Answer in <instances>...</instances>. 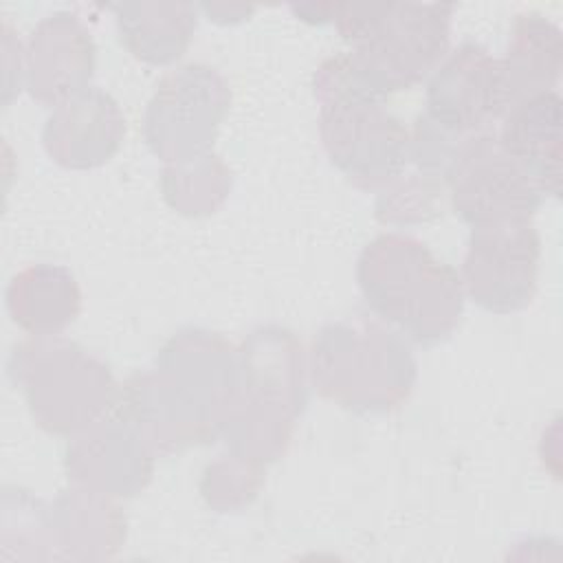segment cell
Segmentation results:
<instances>
[{
    "label": "cell",
    "mask_w": 563,
    "mask_h": 563,
    "mask_svg": "<svg viewBox=\"0 0 563 563\" xmlns=\"http://www.w3.org/2000/svg\"><path fill=\"white\" fill-rule=\"evenodd\" d=\"M504 108L501 68L477 46L460 48L429 86L435 123L453 130L477 128Z\"/></svg>",
    "instance_id": "6"
},
{
    "label": "cell",
    "mask_w": 563,
    "mask_h": 563,
    "mask_svg": "<svg viewBox=\"0 0 563 563\" xmlns=\"http://www.w3.org/2000/svg\"><path fill=\"white\" fill-rule=\"evenodd\" d=\"M466 257V284L488 310H517L534 292L539 240L526 222L475 227Z\"/></svg>",
    "instance_id": "5"
},
{
    "label": "cell",
    "mask_w": 563,
    "mask_h": 563,
    "mask_svg": "<svg viewBox=\"0 0 563 563\" xmlns=\"http://www.w3.org/2000/svg\"><path fill=\"white\" fill-rule=\"evenodd\" d=\"M504 152L534 183L539 191L559 194L561 99L545 90L517 101L501 132Z\"/></svg>",
    "instance_id": "7"
},
{
    "label": "cell",
    "mask_w": 563,
    "mask_h": 563,
    "mask_svg": "<svg viewBox=\"0 0 563 563\" xmlns=\"http://www.w3.org/2000/svg\"><path fill=\"white\" fill-rule=\"evenodd\" d=\"M358 282L367 303L420 343L446 336L462 310L455 271L411 238L383 235L367 244Z\"/></svg>",
    "instance_id": "1"
},
{
    "label": "cell",
    "mask_w": 563,
    "mask_h": 563,
    "mask_svg": "<svg viewBox=\"0 0 563 563\" xmlns=\"http://www.w3.org/2000/svg\"><path fill=\"white\" fill-rule=\"evenodd\" d=\"M332 103L323 108L325 145L347 174L378 178L394 174L407 154V134L376 99L354 88L341 75Z\"/></svg>",
    "instance_id": "3"
},
{
    "label": "cell",
    "mask_w": 563,
    "mask_h": 563,
    "mask_svg": "<svg viewBox=\"0 0 563 563\" xmlns=\"http://www.w3.org/2000/svg\"><path fill=\"white\" fill-rule=\"evenodd\" d=\"M482 136L464 147L453 165V202L475 227L526 222L539 205V189L504 152Z\"/></svg>",
    "instance_id": "4"
},
{
    "label": "cell",
    "mask_w": 563,
    "mask_h": 563,
    "mask_svg": "<svg viewBox=\"0 0 563 563\" xmlns=\"http://www.w3.org/2000/svg\"><path fill=\"white\" fill-rule=\"evenodd\" d=\"M363 18H345V37L358 42L347 68L358 86L380 97L402 90L440 59L446 48L449 7H361Z\"/></svg>",
    "instance_id": "2"
}]
</instances>
